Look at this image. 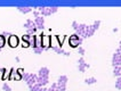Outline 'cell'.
I'll return each mask as SVG.
<instances>
[{"instance_id": "24", "label": "cell", "mask_w": 121, "mask_h": 91, "mask_svg": "<svg viewBox=\"0 0 121 91\" xmlns=\"http://www.w3.org/2000/svg\"><path fill=\"white\" fill-rule=\"evenodd\" d=\"M2 90H4V91H12V88L9 87V84L4 83V84H2Z\"/></svg>"}, {"instance_id": "5", "label": "cell", "mask_w": 121, "mask_h": 91, "mask_svg": "<svg viewBox=\"0 0 121 91\" xmlns=\"http://www.w3.org/2000/svg\"><path fill=\"white\" fill-rule=\"evenodd\" d=\"M20 43V39L16 34H10L9 35V39H8V45L10 46L12 48H16Z\"/></svg>"}, {"instance_id": "16", "label": "cell", "mask_w": 121, "mask_h": 91, "mask_svg": "<svg viewBox=\"0 0 121 91\" xmlns=\"http://www.w3.org/2000/svg\"><path fill=\"white\" fill-rule=\"evenodd\" d=\"M113 76H117V78L121 76V66H117L113 68Z\"/></svg>"}, {"instance_id": "34", "label": "cell", "mask_w": 121, "mask_h": 91, "mask_svg": "<svg viewBox=\"0 0 121 91\" xmlns=\"http://www.w3.org/2000/svg\"><path fill=\"white\" fill-rule=\"evenodd\" d=\"M33 15L35 16V17H38V16H40L39 15V12H37V10H33Z\"/></svg>"}, {"instance_id": "4", "label": "cell", "mask_w": 121, "mask_h": 91, "mask_svg": "<svg viewBox=\"0 0 121 91\" xmlns=\"http://www.w3.org/2000/svg\"><path fill=\"white\" fill-rule=\"evenodd\" d=\"M42 48L48 50L52 48V37L50 35H42Z\"/></svg>"}, {"instance_id": "22", "label": "cell", "mask_w": 121, "mask_h": 91, "mask_svg": "<svg viewBox=\"0 0 121 91\" xmlns=\"http://www.w3.org/2000/svg\"><path fill=\"white\" fill-rule=\"evenodd\" d=\"M99 25H101V21H95L94 22V24H93V29H94L95 31H96V30H97V29H98V27H99Z\"/></svg>"}, {"instance_id": "6", "label": "cell", "mask_w": 121, "mask_h": 91, "mask_svg": "<svg viewBox=\"0 0 121 91\" xmlns=\"http://www.w3.org/2000/svg\"><path fill=\"white\" fill-rule=\"evenodd\" d=\"M112 65L113 67L117 66H121V54L118 51H115L112 56Z\"/></svg>"}, {"instance_id": "25", "label": "cell", "mask_w": 121, "mask_h": 91, "mask_svg": "<svg viewBox=\"0 0 121 91\" xmlns=\"http://www.w3.org/2000/svg\"><path fill=\"white\" fill-rule=\"evenodd\" d=\"M43 50H45L43 48H34L33 52H34V54H38V55H39V54H42V51H43Z\"/></svg>"}, {"instance_id": "37", "label": "cell", "mask_w": 121, "mask_h": 91, "mask_svg": "<svg viewBox=\"0 0 121 91\" xmlns=\"http://www.w3.org/2000/svg\"><path fill=\"white\" fill-rule=\"evenodd\" d=\"M117 51H118V52H120V54H121V46H119V48L117 49Z\"/></svg>"}, {"instance_id": "38", "label": "cell", "mask_w": 121, "mask_h": 91, "mask_svg": "<svg viewBox=\"0 0 121 91\" xmlns=\"http://www.w3.org/2000/svg\"><path fill=\"white\" fill-rule=\"evenodd\" d=\"M4 35H10V34H9L8 32H4Z\"/></svg>"}, {"instance_id": "18", "label": "cell", "mask_w": 121, "mask_h": 91, "mask_svg": "<svg viewBox=\"0 0 121 91\" xmlns=\"http://www.w3.org/2000/svg\"><path fill=\"white\" fill-rule=\"evenodd\" d=\"M55 38H56V40L58 41V46H60V47H62L63 42H64V40H65V38H66V35H63V37H60V35H55Z\"/></svg>"}, {"instance_id": "32", "label": "cell", "mask_w": 121, "mask_h": 91, "mask_svg": "<svg viewBox=\"0 0 121 91\" xmlns=\"http://www.w3.org/2000/svg\"><path fill=\"white\" fill-rule=\"evenodd\" d=\"M16 72H17L18 74H21V75H24V70H23V68H17Z\"/></svg>"}, {"instance_id": "39", "label": "cell", "mask_w": 121, "mask_h": 91, "mask_svg": "<svg viewBox=\"0 0 121 91\" xmlns=\"http://www.w3.org/2000/svg\"><path fill=\"white\" fill-rule=\"evenodd\" d=\"M0 74H2V68H0Z\"/></svg>"}, {"instance_id": "3", "label": "cell", "mask_w": 121, "mask_h": 91, "mask_svg": "<svg viewBox=\"0 0 121 91\" xmlns=\"http://www.w3.org/2000/svg\"><path fill=\"white\" fill-rule=\"evenodd\" d=\"M67 79L66 75H60L58 80H57V90L58 91H65L66 90V84H67Z\"/></svg>"}, {"instance_id": "17", "label": "cell", "mask_w": 121, "mask_h": 91, "mask_svg": "<svg viewBox=\"0 0 121 91\" xmlns=\"http://www.w3.org/2000/svg\"><path fill=\"white\" fill-rule=\"evenodd\" d=\"M35 38H37V35H31V38L29 40V43H30V47H33L34 48H37V45H35Z\"/></svg>"}, {"instance_id": "36", "label": "cell", "mask_w": 121, "mask_h": 91, "mask_svg": "<svg viewBox=\"0 0 121 91\" xmlns=\"http://www.w3.org/2000/svg\"><path fill=\"white\" fill-rule=\"evenodd\" d=\"M39 91H47V88L42 87V88H40V89H39Z\"/></svg>"}, {"instance_id": "31", "label": "cell", "mask_w": 121, "mask_h": 91, "mask_svg": "<svg viewBox=\"0 0 121 91\" xmlns=\"http://www.w3.org/2000/svg\"><path fill=\"white\" fill-rule=\"evenodd\" d=\"M79 55H81V57H83V55H85V49L82 47H79Z\"/></svg>"}, {"instance_id": "21", "label": "cell", "mask_w": 121, "mask_h": 91, "mask_svg": "<svg viewBox=\"0 0 121 91\" xmlns=\"http://www.w3.org/2000/svg\"><path fill=\"white\" fill-rule=\"evenodd\" d=\"M41 87L38 83H35V84L31 85V87H29V89H30V91H39V89H40Z\"/></svg>"}, {"instance_id": "33", "label": "cell", "mask_w": 121, "mask_h": 91, "mask_svg": "<svg viewBox=\"0 0 121 91\" xmlns=\"http://www.w3.org/2000/svg\"><path fill=\"white\" fill-rule=\"evenodd\" d=\"M115 88L118 90H121V83H115Z\"/></svg>"}, {"instance_id": "29", "label": "cell", "mask_w": 121, "mask_h": 91, "mask_svg": "<svg viewBox=\"0 0 121 91\" xmlns=\"http://www.w3.org/2000/svg\"><path fill=\"white\" fill-rule=\"evenodd\" d=\"M78 39H80V37H78V35L74 33V34H72V35H70V39L69 40H78Z\"/></svg>"}, {"instance_id": "23", "label": "cell", "mask_w": 121, "mask_h": 91, "mask_svg": "<svg viewBox=\"0 0 121 91\" xmlns=\"http://www.w3.org/2000/svg\"><path fill=\"white\" fill-rule=\"evenodd\" d=\"M72 27H73L74 31H78V30H79V23H78L77 21H73V22H72Z\"/></svg>"}, {"instance_id": "26", "label": "cell", "mask_w": 121, "mask_h": 91, "mask_svg": "<svg viewBox=\"0 0 121 91\" xmlns=\"http://www.w3.org/2000/svg\"><path fill=\"white\" fill-rule=\"evenodd\" d=\"M30 38H31V35H30V34H27V33H25V34L22 37V41H29Z\"/></svg>"}, {"instance_id": "13", "label": "cell", "mask_w": 121, "mask_h": 91, "mask_svg": "<svg viewBox=\"0 0 121 91\" xmlns=\"http://www.w3.org/2000/svg\"><path fill=\"white\" fill-rule=\"evenodd\" d=\"M21 13H24V14H27V13H31L32 12V7H24V6H17L16 7Z\"/></svg>"}, {"instance_id": "10", "label": "cell", "mask_w": 121, "mask_h": 91, "mask_svg": "<svg viewBox=\"0 0 121 91\" xmlns=\"http://www.w3.org/2000/svg\"><path fill=\"white\" fill-rule=\"evenodd\" d=\"M82 38H80V39L78 40H69V45L71 46L72 48H78V47H80L81 43H82Z\"/></svg>"}, {"instance_id": "27", "label": "cell", "mask_w": 121, "mask_h": 91, "mask_svg": "<svg viewBox=\"0 0 121 91\" xmlns=\"http://www.w3.org/2000/svg\"><path fill=\"white\" fill-rule=\"evenodd\" d=\"M85 64H86V62H85V58H83V57H80V58L78 59V66L85 65Z\"/></svg>"}, {"instance_id": "14", "label": "cell", "mask_w": 121, "mask_h": 91, "mask_svg": "<svg viewBox=\"0 0 121 91\" xmlns=\"http://www.w3.org/2000/svg\"><path fill=\"white\" fill-rule=\"evenodd\" d=\"M2 80H10V70L8 71L6 68H2V75H1Z\"/></svg>"}, {"instance_id": "12", "label": "cell", "mask_w": 121, "mask_h": 91, "mask_svg": "<svg viewBox=\"0 0 121 91\" xmlns=\"http://www.w3.org/2000/svg\"><path fill=\"white\" fill-rule=\"evenodd\" d=\"M48 82H49V80L46 78H39V76H38V79H37V83L40 85L41 88L45 87L46 84H48Z\"/></svg>"}, {"instance_id": "35", "label": "cell", "mask_w": 121, "mask_h": 91, "mask_svg": "<svg viewBox=\"0 0 121 91\" xmlns=\"http://www.w3.org/2000/svg\"><path fill=\"white\" fill-rule=\"evenodd\" d=\"M115 83H121V76L117 78V82H115Z\"/></svg>"}, {"instance_id": "19", "label": "cell", "mask_w": 121, "mask_h": 91, "mask_svg": "<svg viewBox=\"0 0 121 91\" xmlns=\"http://www.w3.org/2000/svg\"><path fill=\"white\" fill-rule=\"evenodd\" d=\"M97 82V80L95 78H87L85 79V83L86 84H94V83H96Z\"/></svg>"}, {"instance_id": "15", "label": "cell", "mask_w": 121, "mask_h": 91, "mask_svg": "<svg viewBox=\"0 0 121 91\" xmlns=\"http://www.w3.org/2000/svg\"><path fill=\"white\" fill-rule=\"evenodd\" d=\"M42 33L40 35H37L35 38V45H37V48H42Z\"/></svg>"}, {"instance_id": "28", "label": "cell", "mask_w": 121, "mask_h": 91, "mask_svg": "<svg viewBox=\"0 0 121 91\" xmlns=\"http://www.w3.org/2000/svg\"><path fill=\"white\" fill-rule=\"evenodd\" d=\"M30 76H31V73H24V75H23V80H24L25 82H27V80L30 79Z\"/></svg>"}, {"instance_id": "1", "label": "cell", "mask_w": 121, "mask_h": 91, "mask_svg": "<svg viewBox=\"0 0 121 91\" xmlns=\"http://www.w3.org/2000/svg\"><path fill=\"white\" fill-rule=\"evenodd\" d=\"M38 9L40 10V14L41 16L43 17V16H49V15H52V14L56 13L57 10H58V7L57 6H39L38 7Z\"/></svg>"}, {"instance_id": "40", "label": "cell", "mask_w": 121, "mask_h": 91, "mask_svg": "<svg viewBox=\"0 0 121 91\" xmlns=\"http://www.w3.org/2000/svg\"><path fill=\"white\" fill-rule=\"evenodd\" d=\"M119 45H120V46H121V40H120V42H119Z\"/></svg>"}, {"instance_id": "8", "label": "cell", "mask_w": 121, "mask_h": 91, "mask_svg": "<svg viewBox=\"0 0 121 91\" xmlns=\"http://www.w3.org/2000/svg\"><path fill=\"white\" fill-rule=\"evenodd\" d=\"M49 68L48 67H41L40 70H39V72H38V76L39 78H46L48 79V76H49Z\"/></svg>"}, {"instance_id": "2", "label": "cell", "mask_w": 121, "mask_h": 91, "mask_svg": "<svg viewBox=\"0 0 121 91\" xmlns=\"http://www.w3.org/2000/svg\"><path fill=\"white\" fill-rule=\"evenodd\" d=\"M24 27L26 29V33L27 34H30V35H34L35 31L38 30V27H37V25H35L34 21L31 20V18H27V20L25 21Z\"/></svg>"}, {"instance_id": "9", "label": "cell", "mask_w": 121, "mask_h": 91, "mask_svg": "<svg viewBox=\"0 0 121 91\" xmlns=\"http://www.w3.org/2000/svg\"><path fill=\"white\" fill-rule=\"evenodd\" d=\"M52 50H54L55 52H57V54H60V55H64V56H66V57H69V56L71 55L70 52L63 50L60 47H57V46H53V47H52Z\"/></svg>"}, {"instance_id": "7", "label": "cell", "mask_w": 121, "mask_h": 91, "mask_svg": "<svg viewBox=\"0 0 121 91\" xmlns=\"http://www.w3.org/2000/svg\"><path fill=\"white\" fill-rule=\"evenodd\" d=\"M34 23H35V25H37V27H38V29L43 30V27H45V18H43L41 15L34 18Z\"/></svg>"}, {"instance_id": "20", "label": "cell", "mask_w": 121, "mask_h": 91, "mask_svg": "<svg viewBox=\"0 0 121 91\" xmlns=\"http://www.w3.org/2000/svg\"><path fill=\"white\" fill-rule=\"evenodd\" d=\"M5 45H6V38H5L4 34H1V35H0V49L4 48Z\"/></svg>"}, {"instance_id": "30", "label": "cell", "mask_w": 121, "mask_h": 91, "mask_svg": "<svg viewBox=\"0 0 121 91\" xmlns=\"http://www.w3.org/2000/svg\"><path fill=\"white\" fill-rule=\"evenodd\" d=\"M22 47H23V48H27V47H30L29 41H22Z\"/></svg>"}, {"instance_id": "11", "label": "cell", "mask_w": 121, "mask_h": 91, "mask_svg": "<svg viewBox=\"0 0 121 91\" xmlns=\"http://www.w3.org/2000/svg\"><path fill=\"white\" fill-rule=\"evenodd\" d=\"M37 79H38V74H33V73H31V76H30V79L27 80L26 84L29 85V87L35 84V83H37Z\"/></svg>"}]
</instances>
